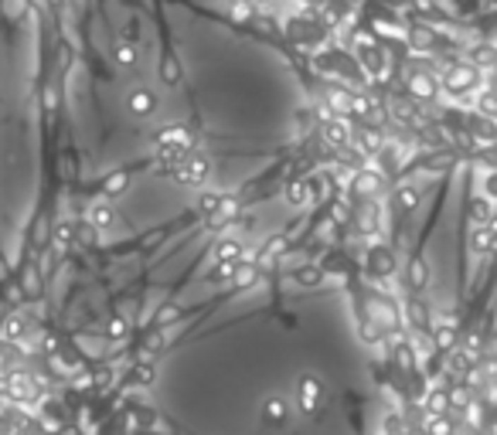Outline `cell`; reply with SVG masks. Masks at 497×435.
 <instances>
[{
  "label": "cell",
  "instance_id": "3957f363",
  "mask_svg": "<svg viewBox=\"0 0 497 435\" xmlns=\"http://www.w3.org/2000/svg\"><path fill=\"white\" fill-rule=\"evenodd\" d=\"M324 381L317 378V374H304V378L297 381V405H300V412L304 415H317L321 412V405H324Z\"/></svg>",
  "mask_w": 497,
  "mask_h": 435
},
{
  "label": "cell",
  "instance_id": "5bb4252c",
  "mask_svg": "<svg viewBox=\"0 0 497 435\" xmlns=\"http://www.w3.org/2000/svg\"><path fill=\"white\" fill-rule=\"evenodd\" d=\"M287 415H289V408H287V398L283 395H269L263 401V418H266L269 425H283Z\"/></svg>",
  "mask_w": 497,
  "mask_h": 435
},
{
  "label": "cell",
  "instance_id": "6da1fadb",
  "mask_svg": "<svg viewBox=\"0 0 497 435\" xmlns=\"http://www.w3.org/2000/svg\"><path fill=\"white\" fill-rule=\"evenodd\" d=\"M211 173H215V164H211V157L205 150H198L194 147L184 160H181V167L174 171V177L184 184V188H208V180H211Z\"/></svg>",
  "mask_w": 497,
  "mask_h": 435
},
{
  "label": "cell",
  "instance_id": "e0dca14e",
  "mask_svg": "<svg viewBox=\"0 0 497 435\" xmlns=\"http://www.w3.org/2000/svg\"><path fill=\"white\" fill-rule=\"evenodd\" d=\"M467 65H474V68H494L497 65V48L494 44H474V48H470V61H467Z\"/></svg>",
  "mask_w": 497,
  "mask_h": 435
},
{
  "label": "cell",
  "instance_id": "4fadbf2b",
  "mask_svg": "<svg viewBox=\"0 0 497 435\" xmlns=\"http://www.w3.org/2000/svg\"><path fill=\"white\" fill-rule=\"evenodd\" d=\"M497 245V231L491 225H474L470 231V248L477 252V255H491Z\"/></svg>",
  "mask_w": 497,
  "mask_h": 435
},
{
  "label": "cell",
  "instance_id": "44dd1931",
  "mask_svg": "<svg viewBox=\"0 0 497 435\" xmlns=\"http://www.w3.org/2000/svg\"><path fill=\"white\" fill-rule=\"evenodd\" d=\"M470 214H474V225H491V221H494V201L474 197V201H470Z\"/></svg>",
  "mask_w": 497,
  "mask_h": 435
},
{
  "label": "cell",
  "instance_id": "9a60e30c",
  "mask_svg": "<svg viewBox=\"0 0 497 435\" xmlns=\"http://www.w3.org/2000/svg\"><path fill=\"white\" fill-rule=\"evenodd\" d=\"M256 283H259V265L242 259V262L235 265V272H232V286L235 289H252Z\"/></svg>",
  "mask_w": 497,
  "mask_h": 435
},
{
  "label": "cell",
  "instance_id": "2e32d148",
  "mask_svg": "<svg viewBox=\"0 0 497 435\" xmlns=\"http://www.w3.org/2000/svg\"><path fill=\"white\" fill-rule=\"evenodd\" d=\"M358 225H361L364 235H375V231L382 228V204H375V201H364L361 214H358Z\"/></svg>",
  "mask_w": 497,
  "mask_h": 435
},
{
  "label": "cell",
  "instance_id": "e575fe53",
  "mask_svg": "<svg viewBox=\"0 0 497 435\" xmlns=\"http://www.w3.org/2000/svg\"><path fill=\"white\" fill-rule=\"evenodd\" d=\"M171 320H177V306H160V313H157V323H171Z\"/></svg>",
  "mask_w": 497,
  "mask_h": 435
},
{
  "label": "cell",
  "instance_id": "8fae6325",
  "mask_svg": "<svg viewBox=\"0 0 497 435\" xmlns=\"http://www.w3.org/2000/svg\"><path fill=\"white\" fill-rule=\"evenodd\" d=\"M222 201H225V190H211V188H201L198 197H194V211H201V218H218L222 214Z\"/></svg>",
  "mask_w": 497,
  "mask_h": 435
},
{
  "label": "cell",
  "instance_id": "cb8c5ba5",
  "mask_svg": "<svg viewBox=\"0 0 497 435\" xmlns=\"http://www.w3.org/2000/svg\"><path fill=\"white\" fill-rule=\"evenodd\" d=\"M433 31H429V27H426V24H416V27H409V44H412V48H422V51H429V48H433Z\"/></svg>",
  "mask_w": 497,
  "mask_h": 435
},
{
  "label": "cell",
  "instance_id": "ffe728a7",
  "mask_svg": "<svg viewBox=\"0 0 497 435\" xmlns=\"http://www.w3.org/2000/svg\"><path fill=\"white\" fill-rule=\"evenodd\" d=\"M405 279H409L412 289H426L429 279H433V276H429V265L422 262V259H412V262H409V276H405Z\"/></svg>",
  "mask_w": 497,
  "mask_h": 435
},
{
  "label": "cell",
  "instance_id": "603a6c76",
  "mask_svg": "<svg viewBox=\"0 0 497 435\" xmlns=\"http://www.w3.org/2000/svg\"><path fill=\"white\" fill-rule=\"evenodd\" d=\"M351 99H354V95L345 92V89H330V92H327V102H330V109H334V116H341V119L351 113Z\"/></svg>",
  "mask_w": 497,
  "mask_h": 435
},
{
  "label": "cell",
  "instance_id": "9c48e42d",
  "mask_svg": "<svg viewBox=\"0 0 497 435\" xmlns=\"http://www.w3.org/2000/svg\"><path fill=\"white\" fill-rule=\"evenodd\" d=\"M242 259H246V245H242V238H235V235H222V238L215 242V262L239 265Z\"/></svg>",
  "mask_w": 497,
  "mask_h": 435
},
{
  "label": "cell",
  "instance_id": "484cf974",
  "mask_svg": "<svg viewBox=\"0 0 497 435\" xmlns=\"http://www.w3.org/2000/svg\"><path fill=\"white\" fill-rule=\"evenodd\" d=\"M395 197H399V208L402 211H412L416 204H419V188H412V184H402V188L395 190Z\"/></svg>",
  "mask_w": 497,
  "mask_h": 435
},
{
  "label": "cell",
  "instance_id": "ba28073f",
  "mask_svg": "<svg viewBox=\"0 0 497 435\" xmlns=\"http://www.w3.org/2000/svg\"><path fill=\"white\" fill-rule=\"evenodd\" d=\"M409 92L422 99V102H433V99H440V78L429 75V72H412L409 75Z\"/></svg>",
  "mask_w": 497,
  "mask_h": 435
},
{
  "label": "cell",
  "instance_id": "83f0119b",
  "mask_svg": "<svg viewBox=\"0 0 497 435\" xmlns=\"http://www.w3.org/2000/svg\"><path fill=\"white\" fill-rule=\"evenodd\" d=\"M116 61H119L123 68H133L136 61H140V51H136V44H116Z\"/></svg>",
  "mask_w": 497,
  "mask_h": 435
},
{
  "label": "cell",
  "instance_id": "d4e9b609",
  "mask_svg": "<svg viewBox=\"0 0 497 435\" xmlns=\"http://www.w3.org/2000/svg\"><path fill=\"white\" fill-rule=\"evenodd\" d=\"M405 317L412 323V330H426V326H429V313H426V306H419L416 300L405 303Z\"/></svg>",
  "mask_w": 497,
  "mask_h": 435
},
{
  "label": "cell",
  "instance_id": "1f68e13d",
  "mask_svg": "<svg viewBox=\"0 0 497 435\" xmlns=\"http://www.w3.org/2000/svg\"><path fill=\"white\" fill-rule=\"evenodd\" d=\"M484 197H487V201H497V171H491L484 177Z\"/></svg>",
  "mask_w": 497,
  "mask_h": 435
},
{
  "label": "cell",
  "instance_id": "f546056e",
  "mask_svg": "<svg viewBox=\"0 0 497 435\" xmlns=\"http://www.w3.org/2000/svg\"><path fill=\"white\" fill-rule=\"evenodd\" d=\"M392 113H395V119H402V123H416V116H419L409 102H392Z\"/></svg>",
  "mask_w": 497,
  "mask_h": 435
},
{
  "label": "cell",
  "instance_id": "f1b7e54d",
  "mask_svg": "<svg viewBox=\"0 0 497 435\" xmlns=\"http://www.w3.org/2000/svg\"><path fill=\"white\" fill-rule=\"evenodd\" d=\"M89 218H92V225H96V228H102V231H106V228H113V221H116L113 208H106V204H99V208H92V214H89Z\"/></svg>",
  "mask_w": 497,
  "mask_h": 435
},
{
  "label": "cell",
  "instance_id": "5b68a950",
  "mask_svg": "<svg viewBox=\"0 0 497 435\" xmlns=\"http://www.w3.org/2000/svg\"><path fill=\"white\" fill-rule=\"evenodd\" d=\"M126 109H130L136 119H150V116H157V109H160V99H157L153 89L136 85V89H130V95H126Z\"/></svg>",
  "mask_w": 497,
  "mask_h": 435
},
{
  "label": "cell",
  "instance_id": "7c38bea8",
  "mask_svg": "<svg viewBox=\"0 0 497 435\" xmlns=\"http://www.w3.org/2000/svg\"><path fill=\"white\" fill-rule=\"evenodd\" d=\"M304 180H306V190H310V204H321V201H327L334 194V177L330 173H310Z\"/></svg>",
  "mask_w": 497,
  "mask_h": 435
},
{
  "label": "cell",
  "instance_id": "4dcf8cb0",
  "mask_svg": "<svg viewBox=\"0 0 497 435\" xmlns=\"http://www.w3.org/2000/svg\"><path fill=\"white\" fill-rule=\"evenodd\" d=\"M426 429H429L433 435H450V422H446V418H440V415H433L429 422H426Z\"/></svg>",
  "mask_w": 497,
  "mask_h": 435
},
{
  "label": "cell",
  "instance_id": "7a4b0ae2",
  "mask_svg": "<svg viewBox=\"0 0 497 435\" xmlns=\"http://www.w3.org/2000/svg\"><path fill=\"white\" fill-rule=\"evenodd\" d=\"M477 82H480V72L474 68V65H467V61H453V65H450V72L443 75L440 89H446L450 95H467V92H474V89H477Z\"/></svg>",
  "mask_w": 497,
  "mask_h": 435
},
{
  "label": "cell",
  "instance_id": "d6986e66",
  "mask_svg": "<svg viewBox=\"0 0 497 435\" xmlns=\"http://www.w3.org/2000/svg\"><path fill=\"white\" fill-rule=\"evenodd\" d=\"M470 130L480 136V143H497V119L474 116V119H470Z\"/></svg>",
  "mask_w": 497,
  "mask_h": 435
},
{
  "label": "cell",
  "instance_id": "7402d4cb",
  "mask_svg": "<svg viewBox=\"0 0 497 435\" xmlns=\"http://www.w3.org/2000/svg\"><path fill=\"white\" fill-rule=\"evenodd\" d=\"M293 279L300 286H321L324 283V269L321 265H313V262H306V265H300L297 272H293Z\"/></svg>",
  "mask_w": 497,
  "mask_h": 435
},
{
  "label": "cell",
  "instance_id": "277c9868",
  "mask_svg": "<svg viewBox=\"0 0 497 435\" xmlns=\"http://www.w3.org/2000/svg\"><path fill=\"white\" fill-rule=\"evenodd\" d=\"M358 65H361V72H364V82H368V78H371V82H382V78H388V72H392L388 55H385L378 44L358 48Z\"/></svg>",
  "mask_w": 497,
  "mask_h": 435
},
{
  "label": "cell",
  "instance_id": "d590c367",
  "mask_svg": "<svg viewBox=\"0 0 497 435\" xmlns=\"http://www.w3.org/2000/svg\"><path fill=\"white\" fill-rule=\"evenodd\" d=\"M109 333H113V337H116V333L123 337V333H126V323H123V320H113V326H109Z\"/></svg>",
  "mask_w": 497,
  "mask_h": 435
},
{
  "label": "cell",
  "instance_id": "ac0fdd59",
  "mask_svg": "<svg viewBox=\"0 0 497 435\" xmlns=\"http://www.w3.org/2000/svg\"><path fill=\"white\" fill-rule=\"evenodd\" d=\"M283 201L289 208H306L310 204V190H306V180H289L287 190H283Z\"/></svg>",
  "mask_w": 497,
  "mask_h": 435
},
{
  "label": "cell",
  "instance_id": "8d00e7d4",
  "mask_svg": "<svg viewBox=\"0 0 497 435\" xmlns=\"http://www.w3.org/2000/svg\"><path fill=\"white\" fill-rule=\"evenodd\" d=\"M150 435H153V432H150Z\"/></svg>",
  "mask_w": 497,
  "mask_h": 435
},
{
  "label": "cell",
  "instance_id": "30bf717a",
  "mask_svg": "<svg viewBox=\"0 0 497 435\" xmlns=\"http://www.w3.org/2000/svg\"><path fill=\"white\" fill-rule=\"evenodd\" d=\"M351 147L361 153V157H375V153L385 147V140L378 136V130H375V126H358V130H354V136H351Z\"/></svg>",
  "mask_w": 497,
  "mask_h": 435
},
{
  "label": "cell",
  "instance_id": "d6a6232c",
  "mask_svg": "<svg viewBox=\"0 0 497 435\" xmlns=\"http://www.w3.org/2000/svg\"><path fill=\"white\" fill-rule=\"evenodd\" d=\"M123 188H126V173H113V177L106 180V194H119Z\"/></svg>",
  "mask_w": 497,
  "mask_h": 435
},
{
  "label": "cell",
  "instance_id": "4316f807",
  "mask_svg": "<svg viewBox=\"0 0 497 435\" xmlns=\"http://www.w3.org/2000/svg\"><path fill=\"white\" fill-rule=\"evenodd\" d=\"M160 75H164V85H177V82H181V65H177V58H174V55L164 58Z\"/></svg>",
  "mask_w": 497,
  "mask_h": 435
},
{
  "label": "cell",
  "instance_id": "8992f818",
  "mask_svg": "<svg viewBox=\"0 0 497 435\" xmlns=\"http://www.w3.org/2000/svg\"><path fill=\"white\" fill-rule=\"evenodd\" d=\"M321 136H324L327 147L347 150L351 147V136H354V126L347 119H341V116H330V119H324V126H321Z\"/></svg>",
  "mask_w": 497,
  "mask_h": 435
},
{
  "label": "cell",
  "instance_id": "52a82bcc",
  "mask_svg": "<svg viewBox=\"0 0 497 435\" xmlns=\"http://www.w3.org/2000/svg\"><path fill=\"white\" fill-rule=\"evenodd\" d=\"M351 188L358 190V194H364L368 201H375V197L385 190V173L378 171V167H361V171H354Z\"/></svg>",
  "mask_w": 497,
  "mask_h": 435
},
{
  "label": "cell",
  "instance_id": "836d02e7",
  "mask_svg": "<svg viewBox=\"0 0 497 435\" xmlns=\"http://www.w3.org/2000/svg\"><path fill=\"white\" fill-rule=\"evenodd\" d=\"M402 432V418L399 415H385V435H399Z\"/></svg>",
  "mask_w": 497,
  "mask_h": 435
}]
</instances>
